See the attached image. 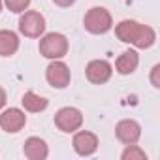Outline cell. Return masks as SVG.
<instances>
[{
  "label": "cell",
  "mask_w": 160,
  "mask_h": 160,
  "mask_svg": "<svg viewBox=\"0 0 160 160\" xmlns=\"http://www.w3.org/2000/svg\"><path fill=\"white\" fill-rule=\"evenodd\" d=\"M23 106H25V109L27 111H30V113H40V111H43L45 108H47V100L43 98V96H40V94H36L34 91H28V92H25V96H23Z\"/></svg>",
  "instance_id": "14"
},
{
  "label": "cell",
  "mask_w": 160,
  "mask_h": 160,
  "mask_svg": "<svg viewBox=\"0 0 160 160\" xmlns=\"http://www.w3.org/2000/svg\"><path fill=\"white\" fill-rule=\"evenodd\" d=\"M45 79L47 83L55 89H66L70 85V79H72V73H70V68L62 62V60H53L47 70H45Z\"/></svg>",
  "instance_id": "6"
},
{
  "label": "cell",
  "mask_w": 160,
  "mask_h": 160,
  "mask_svg": "<svg viewBox=\"0 0 160 160\" xmlns=\"http://www.w3.org/2000/svg\"><path fill=\"white\" fill-rule=\"evenodd\" d=\"M23 152L27 158L30 160H45L49 156V149H47V143L42 139V138H28L25 141V147H23Z\"/></svg>",
  "instance_id": "11"
},
{
  "label": "cell",
  "mask_w": 160,
  "mask_h": 160,
  "mask_svg": "<svg viewBox=\"0 0 160 160\" xmlns=\"http://www.w3.org/2000/svg\"><path fill=\"white\" fill-rule=\"evenodd\" d=\"M19 49V38L12 30H0V57H12Z\"/></svg>",
  "instance_id": "13"
},
{
  "label": "cell",
  "mask_w": 160,
  "mask_h": 160,
  "mask_svg": "<svg viewBox=\"0 0 160 160\" xmlns=\"http://www.w3.org/2000/svg\"><path fill=\"white\" fill-rule=\"evenodd\" d=\"M83 124V113L79 111L77 108H60L55 113V126L60 132H75L79 130Z\"/></svg>",
  "instance_id": "4"
},
{
  "label": "cell",
  "mask_w": 160,
  "mask_h": 160,
  "mask_svg": "<svg viewBox=\"0 0 160 160\" xmlns=\"http://www.w3.org/2000/svg\"><path fill=\"white\" fill-rule=\"evenodd\" d=\"M138 64H139V57H138L136 51L130 49V51H124V53L117 58V62H115V70H117L121 75H128V73L136 72Z\"/></svg>",
  "instance_id": "12"
},
{
  "label": "cell",
  "mask_w": 160,
  "mask_h": 160,
  "mask_svg": "<svg viewBox=\"0 0 160 160\" xmlns=\"http://www.w3.org/2000/svg\"><path fill=\"white\" fill-rule=\"evenodd\" d=\"M121 158L122 160H147V154H145V151H141L134 143V145H126V149L122 151Z\"/></svg>",
  "instance_id": "15"
},
{
  "label": "cell",
  "mask_w": 160,
  "mask_h": 160,
  "mask_svg": "<svg viewBox=\"0 0 160 160\" xmlns=\"http://www.w3.org/2000/svg\"><path fill=\"white\" fill-rule=\"evenodd\" d=\"M2 6H4V2H2V0H0V12H2Z\"/></svg>",
  "instance_id": "20"
},
{
  "label": "cell",
  "mask_w": 160,
  "mask_h": 160,
  "mask_svg": "<svg viewBox=\"0 0 160 160\" xmlns=\"http://www.w3.org/2000/svg\"><path fill=\"white\" fill-rule=\"evenodd\" d=\"M6 100H8V98H6V91H4L2 87H0V109H2V108L6 106Z\"/></svg>",
  "instance_id": "19"
},
{
  "label": "cell",
  "mask_w": 160,
  "mask_h": 160,
  "mask_svg": "<svg viewBox=\"0 0 160 160\" xmlns=\"http://www.w3.org/2000/svg\"><path fill=\"white\" fill-rule=\"evenodd\" d=\"M19 32L27 38H40L45 32V19L38 12H23L19 19Z\"/></svg>",
  "instance_id": "5"
},
{
  "label": "cell",
  "mask_w": 160,
  "mask_h": 160,
  "mask_svg": "<svg viewBox=\"0 0 160 160\" xmlns=\"http://www.w3.org/2000/svg\"><path fill=\"white\" fill-rule=\"evenodd\" d=\"M158 72H160V66L156 64V66H152V72H151V83H152V87L154 89H158L160 87V81H158Z\"/></svg>",
  "instance_id": "17"
},
{
  "label": "cell",
  "mask_w": 160,
  "mask_h": 160,
  "mask_svg": "<svg viewBox=\"0 0 160 160\" xmlns=\"http://www.w3.org/2000/svg\"><path fill=\"white\" fill-rule=\"evenodd\" d=\"M115 134H117V139H119L121 143H124V145H134V143H138L139 138H141V126H139L136 121H132V119H124V121H121V122L117 124Z\"/></svg>",
  "instance_id": "10"
},
{
  "label": "cell",
  "mask_w": 160,
  "mask_h": 160,
  "mask_svg": "<svg viewBox=\"0 0 160 160\" xmlns=\"http://www.w3.org/2000/svg\"><path fill=\"white\" fill-rule=\"evenodd\" d=\"M85 73H87V79L91 83L94 85H104L108 83L109 79H111V73H113V66L104 60V58H94L87 64L85 68Z\"/></svg>",
  "instance_id": "7"
},
{
  "label": "cell",
  "mask_w": 160,
  "mask_h": 160,
  "mask_svg": "<svg viewBox=\"0 0 160 160\" xmlns=\"http://www.w3.org/2000/svg\"><path fill=\"white\" fill-rule=\"evenodd\" d=\"M66 53H68V40L64 34L49 32L40 40V55H43L45 58L57 60V58H62Z\"/></svg>",
  "instance_id": "2"
},
{
  "label": "cell",
  "mask_w": 160,
  "mask_h": 160,
  "mask_svg": "<svg viewBox=\"0 0 160 160\" xmlns=\"http://www.w3.org/2000/svg\"><path fill=\"white\" fill-rule=\"evenodd\" d=\"M115 34L121 42L132 43L139 49H149L156 42V32L149 25H141L132 19H124L115 27Z\"/></svg>",
  "instance_id": "1"
},
{
  "label": "cell",
  "mask_w": 160,
  "mask_h": 160,
  "mask_svg": "<svg viewBox=\"0 0 160 160\" xmlns=\"http://www.w3.org/2000/svg\"><path fill=\"white\" fill-rule=\"evenodd\" d=\"M25 124H27V115L19 108H10V109L2 111V115H0V128H2L4 132L15 134Z\"/></svg>",
  "instance_id": "9"
},
{
  "label": "cell",
  "mask_w": 160,
  "mask_h": 160,
  "mask_svg": "<svg viewBox=\"0 0 160 160\" xmlns=\"http://www.w3.org/2000/svg\"><path fill=\"white\" fill-rule=\"evenodd\" d=\"M6 4V8L13 13H23L28 6H30V0H2Z\"/></svg>",
  "instance_id": "16"
},
{
  "label": "cell",
  "mask_w": 160,
  "mask_h": 160,
  "mask_svg": "<svg viewBox=\"0 0 160 160\" xmlns=\"http://www.w3.org/2000/svg\"><path fill=\"white\" fill-rule=\"evenodd\" d=\"M72 145L75 149V152L79 156H91L96 152L98 149V138L96 134L92 132H87V130H81V132H77L72 139Z\"/></svg>",
  "instance_id": "8"
},
{
  "label": "cell",
  "mask_w": 160,
  "mask_h": 160,
  "mask_svg": "<svg viewBox=\"0 0 160 160\" xmlns=\"http://www.w3.org/2000/svg\"><path fill=\"white\" fill-rule=\"evenodd\" d=\"M53 2H55L57 6H60V8H70L75 0H53Z\"/></svg>",
  "instance_id": "18"
},
{
  "label": "cell",
  "mask_w": 160,
  "mask_h": 160,
  "mask_svg": "<svg viewBox=\"0 0 160 160\" xmlns=\"http://www.w3.org/2000/svg\"><path fill=\"white\" fill-rule=\"evenodd\" d=\"M83 25H85V28H87L91 34H106L108 30H111L113 19H111V13H109L106 8L96 6V8H91V10L85 13Z\"/></svg>",
  "instance_id": "3"
}]
</instances>
